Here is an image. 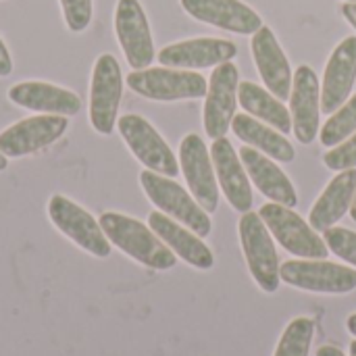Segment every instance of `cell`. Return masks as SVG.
<instances>
[{
  "label": "cell",
  "mask_w": 356,
  "mask_h": 356,
  "mask_svg": "<svg viewBox=\"0 0 356 356\" xmlns=\"http://www.w3.org/2000/svg\"><path fill=\"white\" fill-rule=\"evenodd\" d=\"M98 223L108 242L136 263L154 271H167L175 267L177 257L173 250L142 221L123 213L106 211L100 215Z\"/></svg>",
  "instance_id": "obj_1"
},
{
  "label": "cell",
  "mask_w": 356,
  "mask_h": 356,
  "mask_svg": "<svg viewBox=\"0 0 356 356\" xmlns=\"http://www.w3.org/2000/svg\"><path fill=\"white\" fill-rule=\"evenodd\" d=\"M140 186L146 198L156 207V211L186 225L200 238H207L211 234L213 223L209 213L196 202V198L186 188L173 181V177L146 169L140 173Z\"/></svg>",
  "instance_id": "obj_2"
},
{
  "label": "cell",
  "mask_w": 356,
  "mask_h": 356,
  "mask_svg": "<svg viewBox=\"0 0 356 356\" xmlns=\"http://www.w3.org/2000/svg\"><path fill=\"white\" fill-rule=\"evenodd\" d=\"M127 88L142 98L156 102H177L204 98L209 83L196 71L171 69V67H148L131 71L125 77Z\"/></svg>",
  "instance_id": "obj_3"
},
{
  "label": "cell",
  "mask_w": 356,
  "mask_h": 356,
  "mask_svg": "<svg viewBox=\"0 0 356 356\" xmlns=\"http://www.w3.org/2000/svg\"><path fill=\"white\" fill-rule=\"evenodd\" d=\"M238 234H240V244H242L248 271L252 280L257 282V286L267 294L277 292L280 282H282L280 259H277L271 232L267 229L265 221L257 213L248 211L240 219Z\"/></svg>",
  "instance_id": "obj_4"
},
{
  "label": "cell",
  "mask_w": 356,
  "mask_h": 356,
  "mask_svg": "<svg viewBox=\"0 0 356 356\" xmlns=\"http://www.w3.org/2000/svg\"><path fill=\"white\" fill-rule=\"evenodd\" d=\"M48 219L77 248L86 250L96 259L111 257L113 244L104 236L98 219H94L83 207H79L71 198L63 194H52L48 200Z\"/></svg>",
  "instance_id": "obj_5"
},
{
  "label": "cell",
  "mask_w": 356,
  "mask_h": 356,
  "mask_svg": "<svg viewBox=\"0 0 356 356\" xmlns=\"http://www.w3.org/2000/svg\"><path fill=\"white\" fill-rule=\"evenodd\" d=\"M123 98V73L113 54H100L90 79V125L100 136H111L117 127Z\"/></svg>",
  "instance_id": "obj_6"
},
{
  "label": "cell",
  "mask_w": 356,
  "mask_h": 356,
  "mask_svg": "<svg viewBox=\"0 0 356 356\" xmlns=\"http://www.w3.org/2000/svg\"><path fill=\"white\" fill-rule=\"evenodd\" d=\"M259 217L265 221L271 236L282 244L284 250L298 259H325L330 248L325 240L290 207L269 202L263 204Z\"/></svg>",
  "instance_id": "obj_7"
},
{
  "label": "cell",
  "mask_w": 356,
  "mask_h": 356,
  "mask_svg": "<svg viewBox=\"0 0 356 356\" xmlns=\"http://www.w3.org/2000/svg\"><path fill=\"white\" fill-rule=\"evenodd\" d=\"M117 129L131 150V154L148 169L167 177L179 173V161L165 142V138L154 129V125L142 115H123L117 119Z\"/></svg>",
  "instance_id": "obj_8"
},
{
  "label": "cell",
  "mask_w": 356,
  "mask_h": 356,
  "mask_svg": "<svg viewBox=\"0 0 356 356\" xmlns=\"http://www.w3.org/2000/svg\"><path fill=\"white\" fill-rule=\"evenodd\" d=\"M284 284L315 294H348L356 290V269L325 259H298L280 267Z\"/></svg>",
  "instance_id": "obj_9"
},
{
  "label": "cell",
  "mask_w": 356,
  "mask_h": 356,
  "mask_svg": "<svg viewBox=\"0 0 356 356\" xmlns=\"http://www.w3.org/2000/svg\"><path fill=\"white\" fill-rule=\"evenodd\" d=\"M238 88H240V71L227 60L215 67L209 79L207 100L202 108V125L209 138L219 140L225 138L232 121L236 117L238 106Z\"/></svg>",
  "instance_id": "obj_10"
},
{
  "label": "cell",
  "mask_w": 356,
  "mask_h": 356,
  "mask_svg": "<svg viewBox=\"0 0 356 356\" xmlns=\"http://www.w3.org/2000/svg\"><path fill=\"white\" fill-rule=\"evenodd\" d=\"M69 129V117L60 115H31L0 134V152L8 159H23L35 154L58 142Z\"/></svg>",
  "instance_id": "obj_11"
},
{
  "label": "cell",
  "mask_w": 356,
  "mask_h": 356,
  "mask_svg": "<svg viewBox=\"0 0 356 356\" xmlns=\"http://www.w3.org/2000/svg\"><path fill=\"white\" fill-rule=\"evenodd\" d=\"M115 33L134 71L148 69L156 56L152 31L140 0H117L115 6Z\"/></svg>",
  "instance_id": "obj_12"
},
{
  "label": "cell",
  "mask_w": 356,
  "mask_h": 356,
  "mask_svg": "<svg viewBox=\"0 0 356 356\" xmlns=\"http://www.w3.org/2000/svg\"><path fill=\"white\" fill-rule=\"evenodd\" d=\"M179 171L196 198V202L211 215L219 207V181L213 167L211 150L200 136L188 134L179 144Z\"/></svg>",
  "instance_id": "obj_13"
},
{
  "label": "cell",
  "mask_w": 356,
  "mask_h": 356,
  "mask_svg": "<svg viewBox=\"0 0 356 356\" xmlns=\"http://www.w3.org/2000/svg\"><path fill=\"white\" fill-rule=\"evenodd\" d=\"M292 131L300 144H313L321 129V86L319 77L309 65L294 71L290 94Z\"/></svg>",
  "instance_id": "obj_14"
},
{
  "label": "cell",
  "mask_w": 356,
  "mask_h": 356,
  "mask_svg": "<svg viewBox=\"0 0 356 356\" xmlns=\"http://www.w3.org/2000/svg\"><path fill=\"white\" fill-rule=\"evenodd\" d=\"M250 50H252V58H254V65L259 69V75H261L265 88L282 102L290 100L294 71H292L290 60H288L284 48L280 46L273 29L263 25L257 33H252Z\"/></svg>",
  "instance_id": "obj_15"
},
{
  "label": "cell",
  "mask_w": 356,
  "mask_h": 356,
  "mask_svg": "<svg viewBox=\"0 0 356 356\" xmlns=\"http://www.w3.org/2000/svg\"><path fill=\"white\" fill-rule=\"evenodd\" d=\"M179 2L192 19L223 31L252 35L263 27L261 15L242 0H179Z\"/></svg>",
  "instance_id": "obj_16"
},
{
  "label": "cell",
  "mask_w": 356,
  "mask_h": 356,
  "mask_svg": "<svg viewBox=\"0 0 356 356\" xmlns=\"http://www.w3.org/2000/svg\"><path fill=\"white\" fill-rule=\"evenodd\" d=\"M238 46L221 38H192L169 44L159 50L156 58L163 67L171 69H207L234 60Z\"/></svg>",
  "instance_id": "obj_17"
},
{
  "label": "cell",
  "mask_w": 356,
  "mask_h": 356,
  "mask_svg": "<svg viewBox=\"0 0 356 356\" xmlns=\"http://www.w3.org/2000/svg\"><path fill=\"white\" fill-rule=\"evenodd\" d=\"M356 81V35L344 38L332 52L321 86V113L334 115L353 94Z\"/></svg>",
  "instance_id": "obj_18"
},
{
  "label": "cell",
  "mask_w": 356,
  "mask_h": 356,
  "mask_svg": "<svg viewBox=\"0 0 356 356\" xmlns=\"http://www.w3.org/2000/svg\"><path fill=\"white\" fill-rule=\"evenodd\" d=\"M211 159H213L219 188L223 190V196L227 198V202L234 207V211H238L242 215L248 213L254 202L252 186H250V177L240 161V154L234 150L232 142L227 138L213 140Z\"/></svg>",
  "instance_id": "obj_19"
},
{
  "label": "cell",
  "mask_w": 356,
  "mask_h": 356,
  "mask_svg": "<svg viewBox=\"0 0 356 356\" xmlns=\"http://www.w3.org/2000/svg\"><path fill=\"white\" fill-rule=\"evenodd\" d=\"M8 100L38 115L73 117L81 111V98L60 86L48 81H21L8 88Z\"/></svg>",
  "instance_id": "obj_20"
},
{
  "label": "cell",
  "mask_w": 356,
  "mask_h": 356,
  "mask_svg": "<svg viewBox=\"0 0 356 356\" xmlns=\"http://www.w3.org/2000/svg\"><path fill=\"white\" fill-rule=\"evenodd\" d=\"M148 227L173 250L177 259H181L190 267L200 269V271H209L215 267V254L202 242V238L196 236L186 225L177 223L175 219L167 217L165 213L152 211L148 215Z\"/></svg>",
  "instance_id": "obj_21"
},
{
  "label": "cell",
  "mask_w": 356,
  "mask_h": 356,
  "mask_svg": "<svg viewBox=\"0 0 356 356\" xmlns=\"http://www.w3.org/2000/svg\"><path fill=\"white\" fill-rule=\"evenodd\" d=\"M238 154H240V161H242L250 181L257 186V190L265 198H269L271 202L290 207V209H294L298 204V194L294 190V184L275 165L273 159H269L267 154H261L257 148H250V146L240 148Z\"/></svg>",
  "instance_id": "obj_22"
},
{
  "label": "cell",
  "mask_w": 356,
  "mask_h": 356,
  "mask_svg": "<svg viewBox=\"0 0 356 356\" xmlns=\"http://www.w3.org/2000/svg\"><path fill=\"white\" fill-rule=\"evenodd\" d=\"M356 196V169L340 171L317 198L309 213V223L315 232L334 227L353 207Z\"/></svg>",
  "instance_id": "obj_23"
},
{
  "label": "cell",
  "mask_w": 356,
  "mask_h": 356,
  "mask_svg": "<svg viewBox=\"0 0 356 356\" xmlns=\"http://www.w3.org/2000/svg\"><path fill=\"white\" fill-rule=\"evenodd\" d=\"M232 131L250 148L261 150L263 154H267L277 163H292L296 156L294 146L290 144L288 138H284L282 131H277L275 127L263 121H257L250 115H236L232 121Z\"/></svg>",
  "instance_id": "obj_24"
},
{
  "label": "cell",
  "mask_w": 356,
  "mask_h": 356,
  "mask_svg": "<svg viewBox=\"0 0 356 356\" xmlns=\"http://www.w3.org/2000/svg\"><path fill=\"white\" fill-rule=\"evenodd\" d=\"M238 100H240V106L248 115H252L254 119L275 127L284 136L292 131V115H290V111L267 88H261V86H257L252 81H240Z\"/></svg>",
  "instance_id": "obj_25"
},
{
  "label": "cell",
  "mask_w": 356,
  "mask_h": 356,
  "mask_svg": "<svg viewBox=\"0 0 356 356\" xmlns=\"http://www.w3.org/2000/svg\"><path fill=\"white\" fill-rule=\"evenodd\" d=\"M356 131V94L350 96L330 119L323 129H319V140L325 148H336L344 140H348Z\"/></svg>",
  "instance_id": "obj_26"
},
{
  "label": "cell",
  "mask_w": 356,
  "mask_h": 356,
  "mask_svg": "<svg viewBox=\"0 0 356 356\" xmlns=\"http://www.w3.org/2000/svg\"><path fill=\"white\" fill-rule=\"evenodd\" d=\"M315 336V321L309 317L294 319L282 334L273 356H309Z\"/></svg>",
  "instance_id": "obj_27"
},
{
  "label": "cell",
  "mask_w": 356,
  "mask_h": 356,
  "mask_svg": "<svg viewBox=\"0 0 356 356\" xmlns=\"http://www.w3.org/2000/svg\"><path fill=\"white\" fill-rule=\"evenodd\" d=\"M323 240L336 257L346 261L356 269V232L346 227H330L323 232Z\"/></svg>",
  "instance_id": "obj_28"
},
{
  "label": "cell",
  "mask_w": 356,
  "mask_h": 356,
  "mask_svg": "<svg viewBox=\"0 0 356 356\" xmlns=\"http://www.w3.org/2000/svg\"><path fill=\"white\" fill-rule=\"evenodd\" d=\"M65 25L73 33H81L88 29L92 21V0H58Z\"/></svg>",
  "instance_id": "obj_29"
},
{
  "label": "cell",
  "mask_w": 356,
  "mask_h": 356,
  "mask_svg": "<svg viewBox=\"0 0 356 356\" xmlns=\"http://www.w3.org/2000/svg\"><path fill=\"white\" fill-rule=\"evenodd\" d=\"M323 163L332 171L356 169V131L336 148H330V152L323 154Z\"/></svg>",
  "instance_id": "obj_30"
},
{
  "label": "cell",
  "mask_w": 356,
  "mask_h": 356,
  "mask_svg": "<svg viewBox=\"0 0 356 356\" xmlns=\"http://www.w3.org/2000/svg\"><path fill=\"white\" fill-rule=\"evenodd\" d=\"M10 73H13V58L4 40L0 38V77H8Z\"/></svg>",
  "instance_id": "obj_31"
},
{
  "label": "cell",
  "mask_w": 356,
  "mask_h": 356,
  "mask_svg": "<svg viewBox=\"0 0 356 356\" xmlns=\"http://www.w3.org/2000/svg\"><path fill=\"white\" fill-rule=\"evenodd\" d=\"M340 13H342V17L356 29V2H344L340 6Z\"/></svg>",
  "instance_id": "obj_32"
},
{
  "label": "cell",
  "mask_w": 356,
  "mask_h": 356,
  "mask_svg": "<svg viewBox=\"0 0 356 356\" xmlns=\"http://www.w3.org/2000/svg\"><path fill=\"white\" fill-rule=\"evenodd\" d=\"M317 356H346L340 348H336V346H321L319 350H317Z\"/></svg>",
  "instance_id": "obj_33"
},
{
  "label": "cell",
  "mask_w": 356,
  "mask_h": 356,
  "mask_svg": "<svg viewBox=\"0 0 356 356\" xmlns=\"http://www.w3.org/2000/svg\"><path fill=\"white\" fill-rule=\"evenodd\" d=\"M346 327H348V332H350V334H353V336L356 338V313L348 317V321H346Z\"/></svg>",
  "instance_id": "obj_34"
},
{
  "label": "cell",
  "mask_w": 356,
  "mask_h": 356,
  "mask_svg": "<svg viewBox=\"0 0 356 356\" xmlns=\"http://www.w3.org/2000/svg\"><path fill=\"white\" fill-rule=\"evenodd\" d=\"M6 167H8V156L0 152V171H6Z\"/></svg>",
  "instance_id": "obj_35"
},
{
  "label": "cell",
  "mask_w": 356,
  "mask_h": 356,
  "mask_svg": "<svg viewBox=\"0 0 356 356\" xmlns=\"http://www.w3.org/2000/svg\"><path fill=\"white\" fill-rule=\"evenodd\" d=\"M350 217L356 221V196H355V202H353V207H350Z\"/></svg>",
  "instance_id": "obj_36"
},
{
  "label": "cell",
  "mask_w": 356,
  "mask_h": 356,
  "mask_svg": "<svg viewBox=\"0 0 356 356\" xmlns=\"http://www.w3.org/2000/svg\"><path fill=\"white\" fill-rule=\"evenodd\" d=\"M350 356H356V340L350 342Z\"/></svg>",
  "instance_id": "obj_37"
},
{
  "label": "cell",
  "mask_w": 356,
  "mask_h": 356,
  "mask_svg": "<svg viewBox=\"0 0 356 356\" xmlns=\"http://www.w3.org/2000/svg\"><path fill=\"white\" fill-rule=\"evenodd\" d=\"M346 2H356V0H346Z\"/></svg>",
  "instance_id": "obj_38"
}]
</instances>
